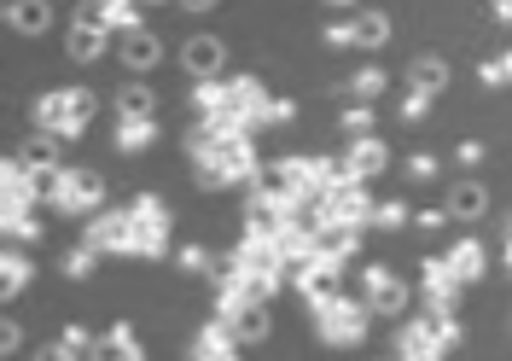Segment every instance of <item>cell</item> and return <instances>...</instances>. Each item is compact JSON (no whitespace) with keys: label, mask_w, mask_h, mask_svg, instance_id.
<instances>
[{"label":"cell","mask_w":512,"mask_h":361,"mask_svg":"<svg viewBox=\"0 0 512 361\" xmlns=\"http://www.w3.org/2000/svg\"><path fill=\"white\" fill-rule=\"evenodd\" d=\"M367 303H344V297H332V303H320L315 309V332L326 344H361V332H367Z\"/></svg>","instance_id":"cell-1"},{"label":"cell","mask_w":512,"mask_h":361,"mask_svg":"<svg viewBox=\"0 0 512 361\" xmlns=\"http://www.w3.org/2000/svg\"><path fill=\"white\" fill-rule=\"evenodd\" d=\"M361 303H367L373 315H402V309H408V286H402L390 268H367V274H361Z\"/></svg>","instance_id":"cell-2"},{"label":"cell","mask_w":512,"mask_h":361,"mask_svg":"<svg viewBox=\"0 0 512 361\" xmlns=\"http://www.w3.org/2000/svg\"><path fill=\"white\" fill-rule=\"evenodd\" d=\"M384 164H390L384 140H373V134H355V140H350V158H344V175H350V181H373Z\"/></svg>","instance_id":"cell-3"},{"label":"cell","mask_w":512,"mask_h":361,"mask_svg":"<svg viewBox=\"0 0 512 361\" xmlns=\"http://www.w3.org/2000/svg\"><path fill=\"white\" fill-rule=\"evenodd\" d=\"M181 65H187L192 76H216V70L227 65V41L222 35H192L187 47H181Z\"/></svg>","instance_id":"cell-4"},{"label":"cell","mask_w":512,"mask_h":361,"mask_svg":"<svg viewBox=\"0 0 512 361\" xmlns=\"http://www.w3.org/2000/svg\"><path fill=\"white\" fill-rule=\"evenodd\" d=\"M99 53H105V24H99L94 6H82V18H76V30H70V59L88 65V59H99Z\"/></svg>","instance_id":"cell-5"},{"label":"cell","mask_w":512,"mask_h":361,"mask_svg":"<svg viewBox=\"0 0 512 361\" xmlns=\"http://www.w3.org/2000/svg\"><path fill=\"white\" fill-rule=\"evenodd\" d=\"M448 222H478L483 210H489V193H483V181H454L448 187Z\"/></svg>","instance_id":"cell-6"},{"label":"cell","mask_w":512,"mask_h":361,"mask_svg":"<svg viewBox=\"0 0 512 361\" xmlns=\"http://www.w3.org/2000/svg\"><path fill=\"white\" fill-rule=\"evenodd\" d=\"M117 53H123L128 70H152V65L163 59V47H158V35H152V30H123Z\"/></svg>","instance_id":"cell-7"},{"label":"cell","mask_w":512,"mask_h":361,"mask_svg":"<svg viewBox=\"0 0 512 361\" xmlns=\"http://www.w3.org/2000/svg\"><path fill=\"white\" fill-rule=\"evenodd\" d=\"M233 344H262V338H268V309H262V303H239V309H233Z\"/></svg>","instance_id":"cell-8"},{"label":"cell","mask_w":512,"mask_h":361,"mask_svg":"<svg viewBox=\"0 0 512 361\" xmlns=\"http://www.w3.org/2000/svg\"><path fill=\"white\" fill-rule=\"evenodd\" d=\"M443 263H448V274H454L460 286H472V280H483V245H478V239H460Z\"/></svg>","instance_id":"cell-9"},{"label":"cell","mask_w":512,"mask_h":361,"mask_svg":"<svg viewBox=\"0 0 512 361\" xmlns=\"http://www.w3.org/2000/svg\"><path fill=\"white\" fill-rule=\"evenodd\" d=\"M419 274H425V292H431V309H454V292H460V280L448 274V263H443V257H437V263H425Z\"/></svg>","instance_id":"cell-10"},{"label":"cell","mask_w":512,"mask_h":361,"mask_svg":"<svg viewBox=\"0 0 512 361\" xmlns=\"http://www.w3.org/2000/svg\"><path fill=\"white\" fill-rule=\"evenodd\" d=\"M408 82H414L419 94H431V99H437V94L448 88V65L437 59V53H425V59H414V65H408Z\"/></svg>","instance_id":"cell-11"},{"label":"cell","mask_w":512,"mask_h":361,"mask_svg":"<svg viewBox=\"0 0 512 361\" xmlns=\"http://www.w3.org/2000/svg\"><path fill=\"white\" fill-rule=\"evenodd\" d=\"M53 24V0H18L12 6V30L18 35H41Z\"/></svg>","instance_id":"cell-12"},{"label":"cell","mask_w":512,"mask_h":361,"mask_svg":"<svg viewBox=\"0 0 512 361\" xmlns=\"http://www.w3.org/2000/svg\"><path fill=\"white\" fill-rule=\"evenodd\" d=\"M350 41L355 47H384V41H390V18H384V12H361L350 24Z\"/></svg>","instance_id":"cell-13"},{"label":"cell","mask_w":512,"mask_h":361,"mask_svg":"<svg viewBox=\"0 0 512 361\" xmlns=\"http://www.w3.org/2000/svg\"><path fill=\"white\" fill-rule=\"evenodd\" d=\"M94 361H146V350H140L128 332H105L94 344Z\"/></svg>","instance_id":"cell-14"},{"label":"cell","mask_w":512,"mask_h":361,"mask_svg":"<svg viewBox=\"0 0 512 361\" xmlns=\"http://www.w3.org/2000/svg\"><path fill=\"white\" fill-rule=\"evenodd\" d=\"M344 94L350 99H361V105H373V99L384 94V70L379 65H367V70H355L350 82H344Z\"/></svg>","instance_id":"cell-15"},{"label":"cell","mask_w":512,"mask_h":361,"mask_svg":"<svg viewBox=\"0 0 512 361\" xmlns=\"http://www.w3.org/2000/svg\"><path fill=\"white\" fill-rule=\"evenodd\" d=\"M117 105H123V123H146V117H152V88H140V82H134V88L117 94Z\"/></svg>","instance_id":"cell-16"},{"label":"cell","mask_w":512,"mask_h":361,"mask_svg":"<svg viewBox=\"0 0 512 361\" xmlns=\"http://www.w3.org/2000/svg\"><path fill=\"white\" fill-rule=\"evenodd\" d=\"M152 117H146V123H123V134H117V146H123V152H146V146H152Z\"/></svg>","instance_id":"cell-17"},{"label":"cell","mask_w":512,"mask_h":361,"mask_svg":"<svg viewBox=\"0 0 512 361\" xmlns=\"http://www.w3.org/2000/svg\"><path fill=\"white\" fill-rule=\"evenodd\" d=\"M373 222H379L384 233H396V228H408L414 216H408V204H396V198H390V204H379V210H373Z\"/></svg>","instance_id":"cell-18"},{"label":"cell","mask_w":512,"mask_h":361,"mask_svg":"<svg viewBox=\"0 0 512 361\" xmlns=\"http://www.w3.org/2000/svg\"><path fill=\"white\" fill-rule=\"evenodd\" d=\"M373 129V105H355V111H344V134H367Z\"/></svg>","instance_id":"cell-19"},{"label":"cell","mask_w":512,"mask_h":361,"mask_svg":"<svg viewBox=\"0 0 512 361\" xmlns=\"http://www.w3.org/2000/svg\"><path fill=\"white\" fill-rule=\"evenodd\" d=\"M478 82H483V88H501V82H512V76H507V59H489V65L478 70Z\"/></svg>","instance_id":"cell-20"},{"label":"cell","mask_w":512,"mask_h":361,"mask_svg":"<svg viewBox=\"0 0 512 361\" xmlns=\"http://www.w3.org/2000/svg\"><path fill=\"white\" fill-rule=\"evenodd\" d=\"M425 111H431V94H419V88H414V94L402 99V117H408V123H419Z\"/></svg>","instance_id":"cell-21"},{"label":"cell","mask_w":512,"mask_h":361,"mask_svg":"<svg viewBox=\"0 0 512 361\" xmlns=\"http://www.w3.org/2000/svg\"><path fill=\"white\" fill-rule=\"evenodd\" d=\"M24 164H47L53 169V140H30V146H24Z\"/></svg>","instance_id":"cell-22"},{"label":"cell","mask_w":512,"mask_h":361,"mask_svg":"<svg viewBox=\"0 0 512 361\" xmlns=\"http://www.w3.org/2000/svg\"><path fill=\"white\" fill-rule=\"evenodd\" d=\"M408 175H414V181H431V175H437V158L414 152V158H408Z\"/></svg>","instance_id":"cell-23"},{"label":"cell","mask_w":512,"mask_h":361,"mask_svg":"<svg viewBox=\"0 0 512 361\" xmlns=\"http://www.w3.org/2000/svg\"><path fill=\"white\" fill-rule=\"evenodd\" d=\"M419 233H437V228H448V210H419V222H414Z\"/></svg>","instance_id":"cell-24"},{"label":"cell","mask_w":512,"mask_h":361,"mask_svg":"<svg viewBox=\"0 0 512 361\" xmlns=\"http://www.w3.org/2000/svg\"><path fill=\"white\" fill-rule=\"evenodd\" d=\"M320 41H326V47H355V41H350V24H332Z\"/></svg>","instance_id":"cell-25"},{"label":"cell","mask_w":512,"mask_h":361,"mask_svg":"<svg viewBox=\"0 0 512 361\" xmlns=\"http://www.w3.org/2000/svg\"><path fill=\"white\" fill-rule=\"evenodd\" d=\"M460 164H483V146H478V140H460Z\"/></svg>","instance_id":"cell-26"},{"label":"cell","mask_w":512,"mask_h":361,"mask_svg":"<svg viewBox=\"0 0 512 361\" xmlns=\"http://www.w3.org/2000/svg\"><path fill=\"white\" fill-rule=\"evenodd\" d=\"M0 350H18V327L12 321H0Z\"/></svg>","instance_id":"cell-27"},{"label":"cell","mask_w":512,"mask_h":361,"mask_svg":"<svg viewBox=\"0 0 512 361\" xmlns=\"http://www.w3.org/2000/svg\"><path fill=\"white\" fill-rule=\"evenodd\" d=\"M181 6H187V12H210V6H216V0H181Z\"/></svg>","instance_id":"cell-28"},{"label":"cell","mask_w":512,"mask_h":361,"mask_svg":"<svg viewBox=\"0 0 512 361\" xmlns=\"http://www.w3.org/2000/svg\"><path fill=\"white\" fill-rule=\"evenodd\" d=\"M495 18H507L512 24V0H495Z\"/></svg>","instance_id":"cell-29"},{"label":"cell","mask_w":512,"mask_h":361,"mask_svg":"<svg viewBox=\"0 0 512 361\" xmlns=\"http://www.w3.org/2000/svg\"><path fill=\"white\" fill-rule=\"evenodd\" d=\"M41 361H70V356H64V350H53V356H41Z\"/></svg>","instance_id":"cell-30"},{"label":"cell","mask_w":512,"mask_h":361,"mask_svg":"<svg viewBox=\"0 0 512 361\" xmlns=\"http://www.w3.org/2000/svg\"><path fill=\"white\" fill-rule=\"evenodd\" d=\"M507 268H512V233H507Z\"/></svg>","instance_id":"cell-31"},{"label":"cell","mask_w":512,"mask_h":361,"mask_svg":"<svg viewBox=\"0 0 512 361\" xmlns=\"http://www.w3.org/2000/svg\"><path fill=\"white\" fill-rule=\"evenodd\" d=\"M326 6H355V0H326Z\"/></svg>","instance_id":"cell-32"},{"label":"cell","mask_w":512,"mask_h":361,"mask_svg":"<svg viewBox=\"0 0 512 361\" xmlns=\"http://www.w3.org/2000/svg\"><path fill=\"white\" fill-rule=\"evenodd\" d=\"M507 76H512V53H507Z\"/></svg>","instance_id":"cell-33"},{"label":"cell","mask_w":512,"mask_h":361,"mask_svg":"<svg viewBox=\"0 0 512 361\" xmlns=\"http://www.w3.org/2000/svg\"><path fill=\"white\" fill-rule=\"evenodd\" d=\"M507 233H512V222H507Z\"/></svg>","instance_id":"cell-34"}]
</instances>
